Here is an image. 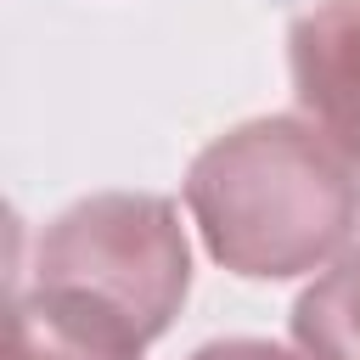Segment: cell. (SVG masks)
Instances as JSON below:
<instances>
[{
  "mask_svg": "<svg viewBox=\"0 0 360 360\" xmlns=\"http://www.w3.org/2000/svg\"><path fill=\"white\" fill-rule=\"evenodd\" d=\"M186 208L225 270L287 281L349 253L360 169L309 118H248L191 158Z\"/></svg>",
  "mask_w": 360,
  "mask_h": 360,
  "instance_id": "6da1fadb",
  "label": "cell"
},
{
  "mask_svg": "<svg viewBox=\"0 0 360 360\" xmlns=\"http://www.w3.org/2000/svg\"><path fill=\"white\" fill-rule=\"evenodd\" d=\"M186 292L191 248L174 202L152 191H96L45 225L22 304L73 343L141 360V349L174 326Z\"/></svg>",
  "mask_w": 360,
  "mask_h": 360,
  "instance_id": "7a4b0ae2",
  "label": "cell"
},
{
  "mask_svg": "<svg viewBox=\"0 0 360 360\" xmlns=\"http://www.w3.org/2000/svg\"><path fill=\"white\" fill-rule=\"evenodd\" d=\"M287 68L304 118L360 169V0H315L292 17Z\"/></svg>",
  "mask_w": 360,
  "mask_h": 360,
  "instance_id": "3957f363",
  "label": "cell"
},
{
  "mask_svg": "<svg viewBox=\"0 0 360 360\" xmlns=\"http://www.w3.org/2000/svg\"><path fill=\"white\" fill-rule=\"evenodd\" d=\"M292 343L304 360H360V248H349L298 292Z\"/></svg>",
  "mask_w": 360,
  "mask_h": 360,
  "instance_id": "277c9868",
  "label": "cell"
},
{
  "mask_svg": "<svg viewBox=\"0 0 360 360\" xmlns=\"http://www.w3.org/2000/svg\"><path fill=\"white\" fill-rule=\"evenodd\" d=\"M6 360H135V354H112V349L73 343V338L51 332V326L17 298V304H11V343H6Z\"/></svg>",
  "mask_w": 360,
  "mask_h": 360,
  "instance_id": "5b68a950",
  "label": "cell"
},
{
  "mask_svg": "<svg viewBox=\"0 0 360 360\" xmlns=\"http://www.w3.org/2000/svg\"><path fill=\"white\" fill-rule=\"evenodd\" d=\"M191 360H298V354H287L281 343H264V338H219V343H202Z\"/></svg>",
  "mask_w": 360,
  "mask_h": 360,
  "instance_id": "8992f818",
  "label": "cell"
}]
</instances>
